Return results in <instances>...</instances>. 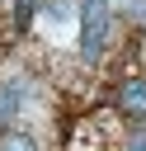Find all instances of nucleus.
I'll use <instances>...</instances> for the list:
<instances>
[{
    "label": "nucleus",
    "mask_w": 146,
    "mask_h": 151,
    "mask_svg": "<svg viewBox=\"0 0 146 151\" xmlns=\"http://www.w3.org/2000/svg\"><path fill=\"white\" fill-rule=\"evenodd\" d=\"M127 151H146V132H137V137L127 142Z\"/></svg>",
    "instance_id": "nucleus-5"
},
{
    "label": "nucleus",
    "mask_w": 146,
    "mask_h": 151,
    "mask_svg": "<svg viewBox=\"0 0 146 151\" xmlns=\"http://www.w3.org/2000/svg\"><path fill=\"white\" fill-rule=\"evenodd\" d=\"M0 151H38V142L28 132H9V137H0Z\"/></svg>",
    "instance_id": "nucleus-3"
},
{
    "label": "nucleus",
    "mask_w": 146,
    "mask_h": 151,
    "mask_svg": "<svg viewBox=\"0 0 146 151\" xmlns=\"http://www.w3.org/2000/svg\"><path fill=\"white\" fill-rule=\"evenodd\" d=\"M33 5H38V0H14V19H19V28H28V19H33Z\"/></svg>",
    "instance_id": "nucleus-4"
},
{
    "label": "nucleus",
    "mask_w": 146,
    "mask_h": 151,
    "mask_svg": "<svg viewBox=\"0 0 146 151\" xmlns=\"http://www.w3.org/2000/svg\"><path fill=\"white\" fill-rule=\"evenodd\" d=\"M118 109H122L127 118H146V80H122Z\"/></svg>",
    "instance_id": "nucleus-2"
},
{
    "label": "nucleus",
    "mask_w": 146,
    "mask_h": 151,
    "mask_svg": "<svg viewBox=\"0 0 146 151\" xmlns=\"http://www.w3.org/2000/svg\"><path fill=\"white\" fill-rule=\"evenodd\" d=\"M108 0H80V57L99 61L108 47Z\"/></svg>",
    "instance_id": "nucleus-1"
}]
</instances>
